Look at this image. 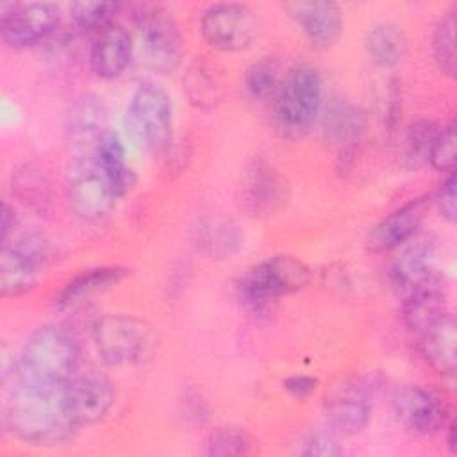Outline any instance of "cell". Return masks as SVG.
Segmentation results:
<instances>
[{
    "label": "cell",
    "mask_w": 457,
    "mask_h": 457,
    "mask_svg": "<svg viewBox=\"0 0 457 457\" xmlns=\"http://www.w3.org/2000/svg\"><path fill=\"white\" fill-rule=\"evenodd\" d=\"M64 384L57 387L14 386L5 403V425L30 445H57L68 441L79 428L70 420L64 402Z\"/></svg>",
    "instance_id": "6da1fadb"
},
{
    "label": "cell",
    "mask_w": 457,
    "mask_h": 457,
    "mask_svg": "<svg viewBox=\"0 0 457 457\" xmlns=\"http://www.w3.org/2000/svg\"><path fill=\"white\" fill-rule=\"evenodd\" d=\"M79 343L61 325H43L25 341L16 361V382L32 387L62 386L75 371Z\"/></svg>",
    "instance_id": "7a4b0ae2"
},
{
    "label": "cell",
    "mask_w": 457,
    "mask_h": 457,
    "mask_svg": "<svg viewBox=\"0 0 457 457\" xmlns=\"http://www.w3.org/2000/svg\"><path fill=\"white\" fill-rule=\"evenodd\" d=\"M129 139L143 152L159 154L173 137V105L168 93L155 82H139L130 93L125 111Z\"/></svg>",
    "instance_id": "3957f363"
},
{
    "label": "cell",
    "mask_w": 457,
    "mask_h": 457,
    "mask_svg": "<svg viewBox=\"0 0 457 457\" xmlns=\"http://www.w3.org/2000/svg\"><path fill=\"white\" fill-rule=\"evenodd\" d=\"M273 116L286 136H300L312 127L323 109V80L314 66L291 68L273 96Z\"/></svg>",
    "instance_id": "277c9868"
},
{
    "label": "cell",
    "mask_w": 457,
    "mask_h": 457,
    "mask_svg": "<svg viewBox=\"0 0 457 457\" xmlns=\"http://www.w3.org/2000/svg\"><path fill=\"white\" fill-rule=\"evenodd\" d=\"M309 280L311 271L300 259L293 255H271L241 275L237 295L245 305L259 311L280 296L303 289Z\"/></svg>",
    "instance_id": "5b68a950"
},
{
    "label": "cell",
    "mask_w": 457,
    "mask_h": 457,
    "mask_svg": "<svg viewBox=\"0 0 457 457\" xmlns=\"http://www.w3.org/2000/svg\"><path fill=\"white\" fill-rule=\"evenodd\" d=\"M132 20L145 64L155 73L175 71L184 55V43L175 18L161 5L143 4L134 11Z\"/></svg>",
    "instance_id": "8992f818"
},
{
    "label": "cell",
    "mask_w": 457,
    "mask_h": 457,
    "mask_svg": "<svg viewBox=\"0 0 457 457\" xmlns=\"http://www.w3.org/2000/svg\"><path fill=\"white\" fill-rule=\"evenodd\" d=\"M95 353L107 366L141 362L152 353L154 334L139 320L127 314H107L91 327Z\"/></svg>",
    "instance_id": "52a82bcc"
},
{
    "label": "cell",
    "mask_w": 457,
    "mask_h": 457,
    "mask_svg": "<svg viewBox=\"0 0 457 457\" xmlns=\"http://www.w3.org/2000/svg\"><path fill=\"white\" fill-rule=\"evenodd\" d=\"M200 32L209 46L220 52H243L261 32V21L245 4H212L200 18Z\"/></svg>",
    "instance_id": "ba28073f"
},
{
    "label": "cell",
    "mask_w": 457,
    "mask_h": 457,
    "mask_svg": "<svg viewBox=\"0 0 457 457\" xmlns=\"http://www.w3.org/2000/svg\"><path fill=\"white\" fill-rule=\"evenodd\" d=\"M66 195L71 211L84 221L105 218L120 198L93 157H79L73 162L68 173Z\"/></svg>",
    "instance_id": "9c48e42d"
},
{
    "label": "cell",
    "mask_w": 457,
    "mask_h": 457,
    "mask_svg": "<svg viewBox=\"0 0 457 457\" xmlns=\"http://www.w3.org/2000/svg\"><path fill=\"white\" fill-rule=\"evenodd\" d=\"M48 259V243L37 234H25L11 245H2L0 293L20 296L30 291Z\"/></svg>",
    "instance_id": "30bf717a"
},
{
    "label": "cell",
    "mask_w": 457,
    "mask_h": 457,
    "mask_svg": "<svg viewBox=\"0 0 457 457\" xmlns=\"http://www.w3.org/2000/svg\"><path fill=\"white\" fill-rule=\"evenodd\" d=\"M61 11L52 2L2 4L0 36L11 48L32 46L46 39L57 27Z\"/></svg>",
    "instance_id": "8fae6325"
},
{
    "label": "cell",
    "mask_w": 457,
    "mask_h": 457,
    "mask_svg": "<svg viewBox=\"0 0 457 457\" xmlns=\"http://www.w3.org/2000/svg\"><path fill=\"white\" fill-rule=\"evenodd\" d=\"M377 384L371 377H352L325 400V412L334 430L357 434L370 423Z\"/></svg>",
    "instance_id": "7c38bea8"
},
{
    "label": "cell",
    "mask_w": 457,
    "mask_h": 457,
    "mask_svg": "<svg viewBox=\"0 0 457 457\" xmlns=\"http://www.w3.org/2000/svg\"><path fill=\"white\" fill-rule=\"evenodd\" d=\"M62 389L70 420L77 428L100 421L114 405V386L98 371L71 375Z\"/></svg>",
    "instance_id": "4fadbf2b"
},
{
    "label": "cell",
    "mask_w": 457,
    "mask_h": 457,
    "mask_svg": "<svg viewBox=\"0 0 457 457\" xmlns=\"http://www.w3.org/2000/svg\"><path fill=\"white\" fill-rule=\"evenodd\" d=\"M395 418L409 432L432 434L445 425L446 409L439 396L421 386H403L391 398Z\"/></svg>",
    "instance_id": "5bb4252c"
},
{
    "label": "cell",
    "mask_w": 457,
    "mask_h": 457,
    "mask_svg": "<svg viewBox=\"0 0 457 457\" xmlns=\"http://www.w3.org/2000/svg\"><path fill=\"white\" fill-rule=\"evenodd\" d=\"M284 11L314 46L327 48L341 36L343 16L339 5L334 2H287L284 4Z\"/></svg>",
    "instance_id": "9a60e30c"
},
{
    "label": "cell",
    "mask_w": 457,
    "mask_h": 457,
    "mask_svg": "<svg viewBox=\"0 0 457 457\" xmlns=\"http://www.w3.org/2000/svg\"><path fill=\"white\" fill-rule=\"evenodd\" d=\"M430 205L427 198H414L405 205L395 209L377 225L371 227L366 237V245L371 252H387L411 241Z\"/></svg>",
    "instance_id": "2e32d148"
},
{
    "label": "cell",
    "mask_w": 457,
    "mask_h": 457,
    "mask_svg": "<svg viewBox=\"0 0 457 457\" xmlns=\"http://www.w3.org/2000/svg\"><path fill=\"white\" fill-rule=\"evenodd\" d=\"M448 289L445 278L436 271L421 284L402 295L403 323L412 332H421L446 314Z\"/></svg>",
    "instance_id": "e0dca14e"
},
{
    "label": "cell",
    "mask_w": 457,
    "mask_h": 457,
    "mask_svg": "<svg viewBox=\"0 0 457 457\" xmlns=\"http://www.w3.org/2000/svg\"><path fill=\"white\" fill-rule=\"evenodd\" d=\"M321 132L325 141L337 150L341 159L353 154L364 132L362 111L343 98H334L321 109Z\"/></svg>",
    "instance_id": "ac0fdd59"
},
{
    "label": "cell",
    "mask_w": 457,
    "mask_h": 457,
    "mask_svg": "<svg viewBox=\"0 0 457 457\" xmlns=\"http://www.w3.org/2000/svg\"><path fill=\"white\" fill-rule=\"evenodd\" d=\"M134 43L121 25H109L98 32L89 50V64L102 79L120 77L130 64Z\"/></svg>",
    "instance_id": "d6986e66"
},
{
    "label": "cell",
    "mask_w": 457,
    "mask_h": 457,
    "mask_svg": "<svg viewBox=\"0 0 457 457\" xmlns=\"http://www.w3.org/2000/svg\"><path fill=\"white\" fill-rule=\"evenodd\" d=\"M436 271L434 243L427 237H420L409 243L393 261L389 268V282L402 296Z\"/></svg>",
    "instance_id": "ffe728a7"
},
{
    "label": "cell",
    "mask_w": 457,
    "mask_h": 457,
    "mask_svg": "<svg viewBox=\"0 0 457 457\" xmlns=\"http://www.w3.org/2000/svg\"><path fill=\"white\" fill-rule=\"evenodd\" d=\"M457 325L453 314L446 312L420 332V352L423 359L441 375L453 377L457 370Z\"/></svg>",
    "instance_id": "44dd1931"
},
{
    "label": "cell",
    "mask_w": 457,
    "mask_h": 457,
    "mask_svg": "<svg viewBox=\"0 0 457 457\" xmlns=\"http://www.w3.org/2000/svg\"><path fill=\"white\" fill-rule=\"evenodd\" d=\"M107 130L104 104L91 95L79 98L68 114V132L79 157H91L100 136Z\"/></svg>",
    "instance_id": "7402d4cb"
},
{
    "label": "cell",
    "mask_w": 457,
    "mask_h": 457,
    "mask_svg": "<svg viewBox=\"0 0 457 457\" xmlns=\"http://www.w3.org/2000/svg\"><path fill=\"white\" fill-rule=\"evenodd\" d=\"M195 245L212 259H225L241 248L243 234L236 221L223 216H209L195 228Z\"/></svg>",
    "instance_id": "603a6c76"
},
{
    "label": "cell",
    "mask_w": 457,
    "mask_h": 457,
    "mask_svg": "<svg viewBox=\"0 0 457 457\" xmlns=\"http://www.w3.org/2000/svg\"><path fill=\"white\" fill-rule=\"evenodd\" d=\"M91 157L107 177L118 196H123L134 186L136 179L132 170L125 162V148L116 132L107 129L100 136Z\"/></svg>",
    "instance_id": "cb8c5ba5"
},
{
    "label": "cell",
    "mask_w": 457,
    "mask_h": 457,
    "mask_svg": "<svg viewBox=\"0 0 457 457\" xmlns=\"http://www.w3.org/2000/svg\"><path fill=\"white\" fill-rule=\"evenodd\" d=\"M282 179L268 166L255 164L245 182V204L253 214L273 212L284 200Z\"/></svg>",
    "instance_id": "d4e9b609"
},
{
    "label": "cell",
    "mask_w": 457,
    "mask_h": 457,
    "mask_svg": "<svg viewBox=\"0 0 457 457\" xmlns=\"http://www.w3.org/2000/svg\"><path fill=\"white\" fill-rule=\"evenodd\" d=\"M125 277V270L118 266L91 268L71 278L57 296V305L61 309L75 307L89 296L109 289Z\"/></svg>",
    "instance_id": "484cf974"
},
{
    "label": "cell",
    "mask_w": 457,
    "mask_h": 457,
    "mask_svg": "<svg viewBox=\"0 0 457 457\" xmlns=\"http://www.w3.org/2000/svg\"><path fill=\"white\" fill-rule=\"evenodd\" d=\"M368 57L380 68L400 64L407 54V39L393 23L373 25L364 39Z\"/></svg>",
    "instance_id": "4316f807"
},
{
    "label": "cell",
    "mask_w": 457,
    "mask_h": 457,
    "mask_svg": "<svg viewBox=\"0 0 457 457\" xmlns=\"http://www.w3.org/2000/svg\"><path fill=\"white\" fill-rule=\"evenodd\" d=\"M255 439L243 427H218L214 428L204 443V455L209 457H241L253 452Z\"/></svg>",
    "instance_id": "83f0119b"
},
{
    "label": "cell",
    "mask_w": 457,
    "mask_h": 457,
    "mask_svg": "<svg viewBox=\"0 0 457 457\" xmlns=\"http://www.w3.org/2000/svg\"><path fill=\"white\" fill-rule=\"evenodd\" d=\"M439 129L441 127L430 120H418L405 130L402 141V161L407 168L428 164L430 150Z\"/></svg>",
    "instance_id": "f1b7e54d"
},
{
    "label": "cell",
    "mask_w": 457,
    "mask_h": 457,
    "mask_svg": "<svg viewBox=\"0 0 457 457\" xmlns=\"http://www.w3.org/2000/svg\"><path fill=\"white\" fill-rule=\"evenodd\" d=\"M245 91L255 102H264L275 96L280 86V66L271 55H264L253 61L245 71Z\"/></svg>",
    "instance_id": "f546056e"
},
{
    "label": "cell",
    "mask_w": 457,
    "mask_h": 457,
    "mask_svg": "<svg viewBox=\"0 0 457 457\" xmlns=\"http://www.w3.org/2000/svg\"><path fill=\"white\" fill-rule=\"evenodd\" d=\"M432 54L439 70L450 77L455 73V7L446 11L432 32Z\"/></svg>",
    "instance_id": "4dcf8cb0"
},
{
    "label": "cell",
    "mask_w": 457,
    "mask_h": 457,
    "mask_svg": "<svg viewBox=\"0 0 457 457\" xmlns=\"http://www.w3.org/2000/svg\"><path fill=\"white\" fill-rule=\"evenodd\" d=\"M120 4L116 2H89L80 0L70 5V16L77 27L84 30H104L112 25L114 14L118 12Z\"/></svg>",
    "instance_id": "1f68e13d"
},
{
    "label": "cell",
    "mask_w": 457,
    "mask_h": 457,
    "mask_svg": "<svg viewBox=\"0 0 457 457\" xmlns=\"http://www.w3.org/2000/svg\"><path fill=\"white\" fill-rule=\"evenodd\" d=\"M455 159H457V137H455V123H450L446 127H441L432 150L428 162L439 170V171H448L452 173L455 168Z\"/></svg>",
    "instance_id": "d6a6232c"
},
{
    "label": "cell",
    "mask_w": 457,
    "mask_h": 457,
    "mask_svg": "<svg viewBox=\"0 0 457 457\" xmlns=\"http://www.w3.org/2000/svg\"><path fill=\"white\" fill-rule=\"evenodd\" d=\"M300 455L305 457H334L341 453V446L334 434L330 432H312L302 441V448H298Z\"/></svg>",
    "instance_id": "836d02e7"
},
{
    "label": "cell",
    "mask_w": 457,
    "mask_h": 457,
    "mask_svg": "<svg viewBox=\"0 0 457 457\" xmlns=\"http://www.w3.org/2000/svg\"><path fill=\"white\" fill-rule=\"evenodd\" d=\"M455 187H457V179H455V173L452 171L448 175V179L443 182L439 193L434 198L439 214L450 223H453L455 218H457V200H455L457 193H455Z\"/></svg>",
    "instance_id": "e575fe53"
},
{
    "label": "cell",
    "mask_w": 457,
    "mask_h": 457,
    "mask_svg": "<svg viewBox=\"0 0 457 457\" xmlns=\"http://www.w3.org/2000/svg\"><path fill=\"white\" fill-rule=\"evenodd\" d=\"M284 389L296 400H303L307 398L318 386V380L314 377H307V375H293V377H287L284 382H282Z\"/></svg>",
    "instance_id": "d590c367"
},
{
    "label": "cell",
    "mask_w": 457,
    "mask_h": 457,
    "mask_svg": "<svg viewBox=\"0 0 457 457\" xmlns=\"http://www.w3.org/2000/svg\"><path fill=\"white\" fill-rule=\"evenodd\" d=\"M0 220H2V225H0V239H2V245L7 241V236L11 232V228H14V223H16V214H14V209L4 202L2 204V214H0Z\"/></svg>",
    "instance_id": "8d00e7d4"
},
{
    "label": "cell",
    "mask_w": 457,
    "mask_h": 457,
    "mask_svg": "<svg viewBox=\"0 0 457 457\" xmlns=\"http://www.w3.org/2000/svg\"><path fill=\"white\" fill-rule=\"evenodd\" d=\"M446 443H448V448L450 452H457V441H455V423L452 421L450 427H448V436H446Z\"/></svg>",
    "instance_id": "74e56055"
}]
</instances>
